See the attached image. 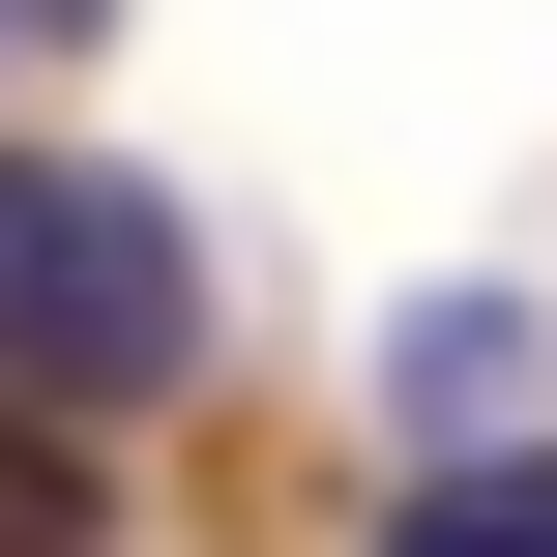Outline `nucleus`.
Here are the masks:
<instances>
[{
    "label": "nucleus",
    "mask_w": 557,
    "mask_h": 557,
    "mask_svg": "<svg viewBox=\"0 0 557 557\" xmlns=\"http://www.w3.org/2000/svg\"><path fill=\"white\" fill-rule=\"evenodd\" d=\"M0 382L88 441L147 382H206V235L117 176V147H0Z\"/></svg>",
    "instance_id": "nucleus-1"
},
{
    "label": "nucleus",
    "mask_w": 557,
    "mask_h": 557,
    "mask_svg": "<svg viewBox=\"0 0 557 557\" xmlns=\"http://www.w3.org/2000/svg\"><path fill=\"white\" fill-rule=\"evenodd\" d=\"M499 411H529V294H441V323H411V441L499 470Z\"/></svg>",
    "instance_id": "nucleus-2"
},
{
    "label": "nucleus",
    "mask_w": 557,
    "mask_h": 557,
    "mask_svg": "<svg viewBox=\"0 0 557 557\" xmlns=\"http://www.w3.org/2000/svg\"><path fill=\"white\" fill-rule=\"evenodd\" d=\"M382 557H557V441H499V470H411V529Z\"/></svg>",
    "instance_id": "nucleus-3"
},
{
    "label": "nucleus",
    "mask_w": 557,
    "mask_h": 557,
    "mask_svg": "<svg viewBox=\"0 0 557 557\" xmlns=\"http://www.w3.org/2000/svg\"><path fill=\"white\" fill-rule=\"evenodd\" d=\"M0 557H88V441H59L29 382H0Z\"/></svg>",
    "instance_id": "nucleus-4"
}]
</instances>
